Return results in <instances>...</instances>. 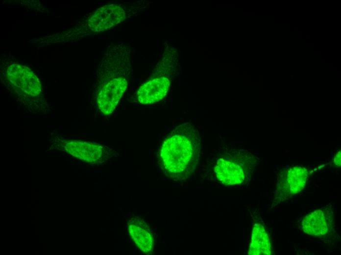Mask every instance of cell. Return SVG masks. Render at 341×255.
<instances>
[{
    "label": "cell",
    "mask_w": 341,
    "mask_h": 255,
    "mask_svg": "<svg viewBox=\"0 0 341 255\" xmlns=\"http://www.w3.org/2000/svg\"><path fill=\"white\" fill-rule=\"evenodd\" d=\"M201 146L200 134L195 126L185 123L176 127L160 146L158 159L161 171L174 180L188 179L196 169Z\"/></svg>",
    "instance_id": "1"
},
{
    "label": "cell",
    "mask_w": 341,
    "mask_h": 255,
    "mask_svg": "<svg viewBox=\"0 0 341 255\" xmlns=\"http://www.w3.org/2000/svg\"><path fill=\"white\" fill-rule=\"evenodd\" d=\"M256 161L247 151L233 149L219 141L209 161L208 174L220 185L240 186L249 181Z\"/></svg>",
    "instance_id": "2"
},
{
    "label": "cell",
    "mask_w": 341,
    "mask_h": 255,
    "mask_svg": "<svg viewBox=\"0 0 341 255\" xmlns=\"http://www.w3.org/2000/svg\"><path fill=\"white\" fill-rule=\"evenodd\" d=\"M331 206L326 205L306 215L300 224L303 232L323 240L331 237L335 233V230Z\"/></svg>",
    "instance_id": "3"
},
{
    "label": "cell",
    "mask_w": 341,
    "mask_h": 255,
    "mask_svg": "<svg viewBox=\"0 0 341 255\" xmlns=\"http://www.w3.org/2000/svg\"><path fill=\"white\" fill-rule=\"evenodd\" d=\"M6 76L10 86L22 96L35 98L40 95V82L28 68L20 64H13L7 68Z\"/></svg>",
    "instance_id": "4"
},
{
    "label": "cell",
    "mask_w": 341,
    "mask_h": 255,
    "mask_svg": "<svg viewBox=\"0 0 341 255\" xmlns=\"http://www.w3.org/2000/svg\"><path fill=\"white\" fill-rule=\"evenodd\" d=\"M127 6L123 4H111L97 9L88 21L90 29L95 32H100L106 30L120 23L128 17Z\"/></svg>",
    "instance_id": "5"
},
{
    "label": "cell",
    "mask_w": 341,
    "mask_h": 255,
    "mask_svg": "<svg viewBox=\"0 0 341 255\" xmlns=\"http://www.w3.org/2000/svg\"><path fill=\"white\" fill-rule=\"evenodd\" d=\"M308 176L307 169L303 167L294 166L290 168L281 178L275 190L274 203H284L304 188Z\"/></svg>",
    "instance_id": "6"
},
{
    "label": "cell",
    "mask_w": 341,
    "mask_h": 255,
    "mask_svg": "<svg viewBox=\"0 0 341 255\" xmlns=\"http://www.w3.org/2000/svg\"><path fill=\"white\" fill-rule=\"evenodd\" d=\"M61 146L74 157L91 163L101 162L109 155L107 147L97 143L77 140H63Z\"/></svg>",
    "instance_id": "7"
},
{
    "label": "cell",
    "mask_w": 341,
    "mask_h": 255,
    "mask_svg": "<svg viewBox=\"0 0 341 255\" xmlns=\"http://www.w3.org/2000/svg\"><path fill=\"white\" fill-rule=\"evenodd\" d=\"M127 87V79L120 76L111 79L100 89L97 102L98 109L104 115H110L114 110Z\"/></svg>",
    "instance_id": "8"
},
{
    "label": "cell",
    "mask_w": 341,
    "mask_h": 255,
    "mask_svg": "<svg viewBox=\"0 0 341 255\" xmlns=\"http://www.w3.org/2000/svg\"><path fill=\"white\" fill-rule=\"evenodd\" d=\"M170 86V81L166 77H157L145 82L137 91L138 101L142 104H151L163 99Z\"/></svg>",
    "instance_id": "9"
},
{
    "label": "cell",
    "mask_w": 341,
    "mask_h": 255,
    "mask_svg": "<svg viewBox=\"0 0 341 255\" xmlns=\"http://www.w3.org/2000/svg\"><path fill=\"white\" fill-rule=\"evenodd\" d=\"M128 231L133 243L143 253L149 254L153 250L154 240L148 225L141 219L132 218L128 223Z\"/></svg>",
    "instance_id": "10"
},
{
    "label": "cell",
    "mask_w": 341,
    "mask_h": 255,
    "mask_svg": "<svg viewBox=\"0 0 341 255\" xmlns=\"http://www.w3.org/2000/svg\"><path fill=\"white\" fill-rule=\"evenodd\" d=\"M272 247L268 233L263 222L257 220L253 226L248 254L271 255Z\"/></svg>",
    "instance_id": "11"
},
{
    "label": "cell",
    "mask_w": 341,
    "mask_h": 255,
    "mask_svg": "<svg viewBox=\"0 0 341 255\" xmlns=\"http://www.w3.org/2000/svg\"><path fill=\"white\" fill-rule=\"evenodd\" d=\"M334 162L335 165L340 168L341 165V151H338L336 154L334 158Z\"/></svg>",
    "instance_id": "12"
}]
</instances>
